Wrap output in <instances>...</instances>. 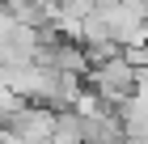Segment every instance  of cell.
<instances>
[{
	"label": "cell",
	"mask_w": 148,
	"mask_h": 144,
	"mask_svg": "<svg viewBox=\"0 0 148 144\" xmlns=\"http://www.w3.org/2000/svg\"><path fill=\"white\" fill-rule=\"evenodd\" d=\"M51 127H55V110L38 102H17L4 114V132L21 136V140H51Z\"/></svg>",
	"instance_id": "cell-3"
},
{
	"label": "cell",
	"mask_w": 148,
	"mask_h": 144,
	"mask_svg": "<svg viewBox=\"0 0 148 144\" xmlns=\"http://www.w3.org/2000/svg\"><path fill=\"white\" fill-rule=\"evenodd\" d=\"M0 144H4V140H0Z\"/></svg>",
	"instance_id": "cell-6"
},
{
	"label": "cell",
	"mask_w": 148,
	"mask_h": 144,
	"mask_svg": "<svg viewBox=\"0 0 148 144\" xmlns=\"http://www.w3.org/2000/svg\"><path fill=\"white\" fill-rule=\"evenodd\" d=\"M136 76H140V68L131 64L127 55H106V59H97V68H93V93L114 110L119 102L131 98Z\"/></svg>",
	"instance_id": "cell-2"
},
{
	"label": "cell",
	"mask_w": 148,
	"mask_h": 144,
	"mask_svg": "<svg viewBox=\"0 0 148 144\" xmlns=\"http://www.w3.org/2000/svg\"><path fill=\"white\" fill-rule=\"evenodd\" d=\"M144 25H148V17H144Z\"/></svg>",
	"instance_id": "cell-5"
},
{
	"label": "cell",
	"mask_w": 148,
	"mask_h": 144,
	"mask_svg": "<svg viewBox=\"0 0 148 144\" xmlns=\"http://www.w3.org/2000/svg\"><path fill=\"white\" fill-rule=\"evenodd\" d=\"M97 13H102V25H106V38L114 47H144L148 38V25H144V13L127 0H97Z\"/></svg>",
	"instance_id": "cell-1"
},
{
	"label": "cell",
	"mask_w": 148,
	"mask_h": 144,
	"mask_svg": "<svg viewBox=\"0 0 148 144\" xmlns=\"http://www.w3.org/2000/svg\"><path fill=\"white\" fill-rule=\"evenodd\" d=\"M47 144H85L80 140V114L76 110H55V127Z\"/></svg>",
	"instance_id": "cell-4"
}]
</instances>
